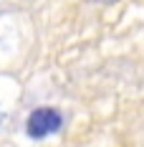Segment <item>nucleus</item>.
<instances>
[{
	"instance_id": "1",
	"label": "nucleus",
	"mask_w": 144,
	"mask_h": 147,
	"mask_svg": "<svg viewBox=\"0 0 144 147\" xmlns=\"http://www.w3.org/2000/svg\"><path fill=\"white\" fill-rule=\"evenodd\" d=\"M61 124H63V117H61L58 109H53V107H38V109L30 112L28 122H25V132L33 140H43L48 134L58 132Z\"/></svg>"
},
{
	"instance_id": "2",
	"label": "nucleus",
	"mask_w": 144,
	"mask_h": 147,
	"mask_svg": "<svg viewBox=\"0 0 144 147\" xmlns=\"http://www.w3.org/2000/svg\"><path fill=\"white\" fill-rule=\"evenodd\" d=\"M88 3H94V5H111L116 0H88Z\"/></svg>"
},
{
	"instance_id": "3",
	"label": "nucleus",
	"mask_w": 144,
	"mask_h": 147,
	"mask_svg": "<svg viewBox=\"0 0 144 147\" xmlns=\"http://www.w3.org/2000/svg\"><path fill=\"white\" fill-rule=\"evenodd\" d=\"M0 124H3V109H0Z\"/></svg>"
}]
</instances>
